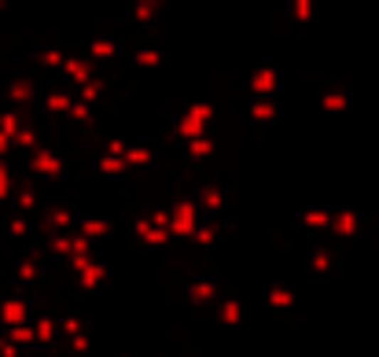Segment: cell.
Wrapping results in <instances>:
<instances>
[{"mask_svg": "<svg viewBox=\"0 0 379 357\" xmlns=\"http://www.w3.org/2000/svg\"><path fill=\"white\" fill-rule=\"evenodd\" d=\"M55 331H59V335H67V339H74V335L85 331V321H81L78 313H67V317H63V321L55 324Z\"/></svg>", "mask_w": 379, "mask_h": 357, "instance_id": "d4e9b609", "label": "cell"}, {"mask_svg": "<svg viewBox=\"0 0 379 357\" xmlns=\"http://www.w3.org/2000/svg\"><path fill=\"white\" fill-rule=\"evenodd\" d=\"M74 280H78V287H81V291H96L103 280H107V265H103V262H92L89 269H81Z\"/></svg>", "mask_w": 379, "mask_h": 357, "instance_id": "7c38bea8", "label": "cell"}, {"mask_svg": "<svg viewBox=\"0 0 379 357\" xmlns=\"http://www.w3.org/2000/svg\"><path fill=\"white\" fill-rule=\"evenodd\" d=\"M4 181H11V166H8V159H0V184Z\"/></svg>", "mask_w": 379, "mask_h": 357, "instance_id": "1f68e13d", "label": "cell"}, {"mask_svg": "<svg viewBox=\"0 0 379 357\" xmlns=\"http://www.w3.org/2000/svg\"><path fill=\"white\" fill-rule=\"evenodd\" d=\"M63 78H67L74 89H81L85 81L96 78V63H89L85 55H67V59H63Z\"/></svg>", "mask_w": 379, "mask_h": 357, "instance_id": "8992f818", "label": "cell"}, {"mask_svg": "<svg viewBox=\"0 0 379 357\" xmlns=\"http://www.w3.org/2000/svg\"><path fill=\"white\" fill-rule=\"evenodd\" d=\"M174 129H177V140H181V144H184V140H196V137H206V125H199L196 118H188V114L177 118Z\"/></svg>", "mask_w": 379, "mask_h": 357, "instance_id": "ac0fdd59", "label": "cell"}, {"mask_svg": "<svg viewBox=\"0 0 379 357\" xmlns=\"http://www.w3.org/2000/svg\"><path fill=\"white\" fill-rule=\"evenodd\" d=\"M317 107H321L324 114H343V111L350 107V92H346V89H328V92H321Z\"/></svg>", "mask_w": 379, "mask_h": 357, "instance_id": "30bf717a", "label": "cell"}, {"mask_svg": "<svg viewBox=\"0 0 379 357\" xmlns=\"http://www.w3.org/2000/svg\"><path fill=\"white\" fill-rule=\"evenodd\" d=\"M70 233H74V228H70ZM70 233H52L45 240V250H48L52 258H67L70 255Z\"/></svg>", "mask_w": 379, "mask_h": 357, "instance_id": "7402d4cb", "label": "cell"}, {"mask_svg": "<svg viewBox=\"0 0 379 357\" xmlns=\"http://www.w3.org/2000/svg\"><path fill=\"white\" fill-rule=\"evenodd\" d=\"M0 250H4V240H0Z\"/></svg>", "mask_w": 379, "mask_h": 357, "instance_id": "836d02e7", "label": "cell"}, {"mask_svg": "<svg viewBox=\"0 0 379 357\" xmlns=\"http://www.w3.org/2000/svg\"><path fill=\"white\" fill-rule=\"evenodd\" d=\"M192 199H196L199 218H206V221H214L221 210H225V192H221V184H203Z\"/></svg>", "mask_w": 379, "mask_h": 357, "instance_id": "5b68a950", "label": "cell"}, {"mask_svg": "<svg viewBox=\"0 0 379 357\" xmlns=\"http://www.w3.org/2000/svg\"><path fill=\"white\" fill-rule=\"evenodd\" d=\"M188 118H196L199 125H206V133H210V125H214V103H206V100H196V103H188Z\"/></svg>", "mask_w": 379, "mask_h": 357, "instance_id": "d6986e66", "label": "cell"}, {"mask_svg": "<svg viewBox=\"0 0 379 357\" xmlns=\"http://www.w3.org/2000/svg\"><path fill=\"white\" fill-rule=\"evenodd\" d=\"M0 324L8 328H18V324H30V306L26 299H4L0 302Z\"/></svg>", "mask_w": 379, "mask_h": 357, "instance_id": "ba28073f", "label": "cell"}, {"mask_svg": "<svg viewBox=\"0 0 379 357\" xmlns=\"http://www.w3.org/2000/svg\"><path fill=\"white\" fill-rule=\"evenodd\" d=\"M218 151V140L214 137H196V140H184V155L188 159H192V162H203V159H210V155H214Z\"/></svg>", "mask_w": 379, "mask_h": 357, "instance_id": "8fae6325", "label": "cell"}, {"mask_svg": "<svg viewBox=\"0 0 379 357\" xmlns=\"http://www.w3.org/2000/svg\"><path fill=\"white\" fill-rule=\"evenodd\" d=\"M96 170H100L103 177H122L125 170H129V166H125L122 159H111V155H100V159H96Z\"/></svg>", "mask_w": 379, "mask_h": 357, "instance_id": "cb8c5ba5", "label": "cell"}, {"mask_svg": "<svg viewBox=\"0 0 379 357\" xmlns=\"http://www.w3.org/2000/svg\"><path fill=\"white\" fill-rule=\"evenodd\" d=\"M4 339L15 343V346H30L33 343V324H18V328H8Z\"/></svg>", "mask_w": 379, "mask_h": 357, "instance_id": "484cf974", "label": "cell"}, {"mask_svg": "<svg viewBox=\"0 0 379 357\" xmlns=\"http://www.w3.org/2000/svg\"><path fill=\"white\" fill-rule=\"evenodd\" d=\"M125 151H129V140H125V137H111L107 148H103V155H111V159H122Z\"/></svg>", "mask_w": 379, "mask_h": 357, "instance_id": "83f0119b", "label": "cell"}, {"mask_svg": "<svg viewBox=\"0 0 379 357\" xmlns=\"http://www.w3.org/2000/svg\"><path fill=\"white\" fill-rule=\"evenodd\" d=\"M4 8H8V0H0V15H4Z\"/></svg>", "mask_w": 379, "mask_h": 357, "instance_id": "d6a6232c", "label": "cell"}, {"mask_svg": "<svg viewBox=\"0 0 379 357\" xmlns=\"http://www.w3.org/2000/svg\"><path fill=\"white\" fill-rule=\"evenodd\" d=\"M280 114V107L272 100H250V107H247V118L250 122H272Z\"/></svg>", "mask_w": 379, "mask_h": 357, "instance_id": "2e32d148", "label": "cell"}, {"mask_svg": "<svg viewBox=\"0 0 379 357\" xmlns=\"http://www.w3.org/2000/svg\"><path fill=\"white\" fill-rule=\"evenodd\" d=\"M133 67H137V70H155V67H162V52H159V48H137V52H133Z\"/></svg>", "mask_w": 379, "mask_h": 357, "instance_id": "44dd1931", "label": "cell"}, {"mask_svg": "<svg viewBox=\"0 0 379 357\" xmlns=\"http://www.w3.org/2000/svg\"><path fill=\"white\" fill-rule=\"evenodd\" d=\"M147 225L151 228H170V210H151V214H147Z\"/></svg>", "mask_w": 379, "mask_h": 357, "instance_id": "f1b7e54d", "label": "cell"}, {"mask_svg": "<svg viewBox=\"0 0 379 357\" xmlns=\"http://www.w3.org/2000/svg\"><path fill=\"white\" fill-rule=\"evenodd\" d=\"M280 89V74L272 70V67H258V70H250L247 78V92L255 96V100H272Z\"/></svg>", "mask_w": 379, "mask_h": 357, "instance_id": "277c9868", "label": "cell"}, {"mask_svg": "<svg viewBox=\"0 0 379 357\" xmlns=\"http://www.w3.org/2000/svg\"><path fill=\"white\" fill-rule=\"evenodd\" d=\"M30 324H33V343H52V339H55V321L45 317V313L30 317Z\"/></svg>", "mask_w": 379, "mask_h": 357, "instance_id": "e0dca14e", "label": "cell"}, {"mask_svg": "<svg viewBox=\"0 0 379 357\" xmlns=\"http://www.w3.org/2000/svg\"><path fill=\"white\" fill-rule=\"evenodd\" d=\"M103 89H107V81H103L100 74L92 78V81H85L81 89H74V100L78 103H85V107H96V100L103 96Z\"/></svg>", "mask_w": 379, "mask_h": 357, "instance_id": "9a60e30c", "label": "cell"}, {"mask_svg": "<svg viewBox=\"0 0 379 357\" xmlns=\"http://www.w3.org/2000/svg\"><path fill=\"white\" fill-rule=\"evenodd\" d=\"M159 8H162V0H133V4H129V15H133L137 26H147V23H155Z\"/></svg>", "mask_w": 379, "mask_h": 357, "instance_id": "4fadbf2b", "label": "cell"}, {"mask_svg": "<svg viewBox=\"0 0 379 357\" xmlns=\"http://www.w3.org/2000/svg\"><path fill=\"white\" fill-rule=\"evenodd\" d=\"M166 151V148H162ZM159 151H151V148H144V144H129V151L122 155V162L129 166V170H144V166H151V159H155Z\"/></svg>", "mask_w": 379, "mask_h": 357, "instance_id": "5bb4252c", "label": "cell"}, {"mask_svg": "<svg viewBox=\"0 0 379 357\" xmlns=\"http://www.w3.org/2000/svg\"><path fill=\"white\" fill-rule=\"evenodd\" d=\"M196 225H199V210H196V199L192 196H181L170 203V240H192L196 233Z\"/></svg>", "mask_w": 379, "mask_h": 357, "instance_id": "6da1fadb", "label": "cell"}, {"mask_svg": "<svg viewBox=\"0 0 379 357\" xmlns=\"http://www.w3.org/2000/svg\"><path fill=\"white\" fill-rule=\"evenodd\" d=\"M184 299L192 302V306H214L221 299V287L214 280H192L184 287Z\"/></svg>", "mask_w": 379, "mask_h": 357, "instance_id": "52a82bcc", "label": "cell"}, {"mask_svg": "<svg viewBox=\"0 0 379 357\" xmlns=\"http://www.w3.org/2000/svg\"><path fill=\"white\" fill-rule=\"evenodd\" d=\"M74 233L85 236L89 243H100V240H107V236L114 233V225L103 221V218H78V221H74Z\"/></svg>", "mask_w": 379, "mask_h": 357, "instance_id": "9c48e42d", "label": "cell"}, {"mask_svg": "<svg viewBox=\"0 0 379 357\" xmlns=\"http://www.w3.org/2000/svg\"><path fill=\"white\" fill-rule=\"evenodd\" d=\"M375 214H379V210H375ZM365 218H372V214H357V210H335L331 221H328V236L339 240V243H343V240H353Z\"/></svg>", "mask_w": 379, "mask_h": 357, "instance_id": "3957f363", "label": "cell"}, {"mask_svg": "<svg viewBox=\"0 0 379 357\" xmlns=\"http://www.w3.org/2000/svg\"><path fill=\"white\" fill-rule=\"evenodd\" d=\"M8 155H11V140L0 133V159H8Z\"/></svg>", "mask_w": 379, "mask_h": 357, "instance_id": "4dcf8cb0", "label": "cell"}, {"mask_svg": "<svg viewBox=\"0 0 379 357\" xmlns=\"http://www.w3.org/2000/svg\"><path fill=\"white\" fill-rule=\"evenodd\" d=\"M26 170H30V177H37V181H55V177H63V159L48 148V144H41L37 151L26 155Z\"/></svg>", "mask_w": 379, "mask_h": 357, "instance_id": "7a4b0ae2", "label": "cell"}, {"mask_svg": "<svg viewBox=\"0 0 379 357\" xmlns=\"http://www.w3.org/2000/svg\"><path fill=\"white\" fill-rule=\"evenodd\" d=\"M45 265H48V262H45ZM45 265H37V262L23 258V262L15 265V280H18V284H33V280L41 277V269H45Z\"/></svg>", "mask_w": 379, "mask_h": 357, "instance_id": "603a6c76", "label": "cell"}, {"mask_svg": "<svg viewBox=\"0 0 379 357\" xmlns=\"http://www.w3.org/2000/svg\"><path fill=\"white\" fill-rule=\"evenodd\" d=\"M0 357H23V346H15V343H8L4 335H0Z\"/></svg>", "mask_w": 379, "mask_h": 357, "instance_id": "f546056e", "label": "cell"}, {"mask_svg": "<svg viewBox=\"0 0 379 357\" xmlns=\"http://www.w3.org/2000/svg\"><path fill=\"white\" fill-rule=\"evenodd\" d=\"M37 148H41V137H37L33 129H26V125L11 137V151H26V155H30V151H37Z\"/></svg>", "mask_w": 379, "mask_h": 357, "instance_id": "ffe728a7", "label": "cell"}, {"mask_svg": "<svg viewBox=\"0 0 379 357\" xmlns=\"http://www.w3.org/2000/svg\"><path fill=\"white\" fill-rule=\"evenodd\" d=\"M23 129V125H18V114H15V107H8V111H0V133H4L8 140Z\"/></svg>", "mask_w": 379, "mask_h": 357, "instance_id": "4316f807", "label": "cell"}]
</instances>
